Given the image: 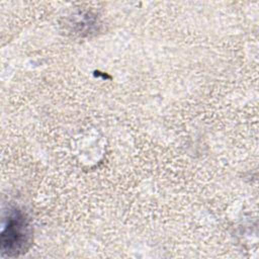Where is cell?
<instances>
[{"mask_svg":"<svg viewBox=\"0 0 259 259\" xmlns=\"http://www.w3.org/2000/svg\"><path fill=\"white\" fill-rule=\"evenodd\" d=\"M22 214L11 218L7 228L8 239L3 240V246L8 244L9 252H17L27 242V224Z\"/></svg>","mask_w":259,"mask_h":259,"instance_id":"cell-1","label":"cell"}]
</instances>
